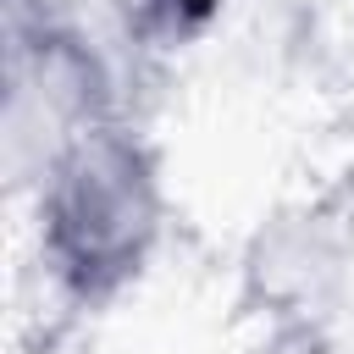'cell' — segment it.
<instances>
[{"label":"cell","instance_id":"cell-1","mask_svg":"<svg viewBox=\"0 0 354 354\" xmlns=\"http://www.w3.org/2000/svg\"><path fill=\"white\" fill-rule=\"evenodd\" d=\"M39 260L61 293L100 304L149 266L166 221L160 166L122 122L77 133L33 183Z\"/></svg>","mask_w":354,"mask_h":354},{"label":"cell","instance_id":"cell-2","mask_svg":"<svg viewBox=\"0 0 354 354\" xmlns=\"http://www.w3.org/2000/svg\"><path fill=\"white\" fill-rule=\"evenodd\" d=\"M111 116V72L94 39L50 11L33 22L17 17L11 33V94H6V155L22 183H39L44 166L88 127Z\"/></svg>","mask_w":354,"mask_h":354},{"label":"cell","instance_id":"cell-3","mask_svg":"<svg viewBox=\"0 0 354 354\" xmlns=\"http://www.w3.org/2000/svg\"><path fill=\"white\" fill-rule=\"evenodd\" d=\"M348 254H354V238H348L343 216H332L326 205H293V210H277L254 232L243 277H249V293L260 310L304 326L343 288Z\"/></svg>","mask_w":354,"mask_h":354},{"label":"cell","instance_id":"cell-4","mask_svg":"<svg viewBox=\"0 0 354 354\" xmlns=\"http://www.w3.org/2000/svg\"><path fill=\"white\" fill-rule=\"evenodd\" d=\"M111 6H116V17H122L127 39H144V44H155V50H177V44L194 39V33L210 22V11H216V0H111Z\"/></svg>","mask_w":354,"mask_h":354},{"label":"cell","instance_id":"cell-5","mask_svg":"<svg viewBox=\"0 0 354 354\" xmlns=\"http://www.w3.org/2000/svg\"><path fill=\"white\" fill-rule=\"evenodd\" d=\"M271 354H315V348H310V332H304V326H293V332H288Z\"/></svg>","mask_w":354,"mask_h":354}]
</instances>
